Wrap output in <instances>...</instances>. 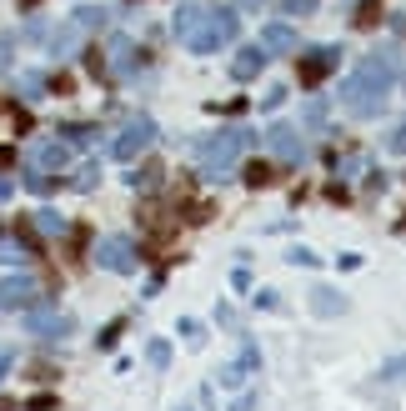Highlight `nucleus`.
<instances>
[{"label": "nucleus", "instance_id": "obj_1", "mask_svg": "<svg viewBox=\"0 0 406 411\" xmlns=\"http://www.w3.org/2000/svg\"><path fill=\"white\" fill-rule=\"evenodd\" d=\"M391 81H396V50H371L366 61H361L352 76H346V91H341L346 110H352L356 121L381 115L386 100H391Z\"/></svg>", "mask_w": 406, "mask_h": 411}, {"label": "nucleus", "instance_id": "obj_2", "mask_svg": "<svg viewBox=\"0 0 406 411\" xmlns=\"http://www.w3.org/2000/svg\"><path fill=\"white\" fill-rule=\"evenodd\" d=\"M241 21L231 11H216V6H201V0H186V6L176 11V35L186 40V50L196 55H216L226 40H236Z\"/></svg>", "mask_w": 406, "mask_h": 411}, {"label": "nucleus", "instance_id": "obj_3", "mask_svg": "<svg viewBox=\"0 0 406 411\" xmlns=\"http://www.w3.org/2000/svg\"><path fill=\"white\" fill-rule=\"evenodd\" d=\"M251 141H256V136H251V131H241V126L216 131V136H201V141H196V161H201V170H206V175H226L231 166L241 161V151H246Z\"/></svg>", "mask_w": 406, "mask_h": 411}, {"label": "nucleus", "instance_id": "obj_4", "mask_svg": "<svg viewBox=\"0 0 406 411\" xmlns=\"http://www.w3.org/2000/svg\"><path fill=\"white\" fill-rule=\"evenodd\" d=\"M151 141H156V121H146V115H136V121H126V131L115 136L110 156H115V161H131V156H141V151H146Z\"/></svg>", "mask_w": 406, "mask_h": 411}, {"label": "nucleus", "instance_id": "obj_5", "mask_svg": "<svg viewBox=\"0 0 406 411\" xmlns=\"http://www.w3.org/2000/svg\"><path fill=\"white\" fill-rule=\"evenodd\" d=\"M336 66H341V50H336V45H316V50L301 55V81H306V86H321Z\"/></svg>", "mask_w": 406, "mask_h": 411}, {"label": "nucleus", "instance_id": "obj_6", "mask_svg": "<svg viewBox=\"0 0 406 411\" xmlns=\"http://www.w3.org/2000/svg\"><path fill=\"white\" fill-rule=\"evenodd\" d=\"M266 146H271L286 166H301V161H306V141L296 136V126H271V131H266Z\"/></svg>", "mask_w": 406, "mask_h": 411}, {"label": "nucleus", "instance_id": "obj_7", "mask_svg": "<svg viewBox=\"0 0 406 411\" xmlns=\"http://www.w3.org/2000/svg\"><path fill=\"white\" fill-rule=\"evenodd\" d=\"M95 261H100L105 271H131V266H136V246H131L126 236H105V241L95 246Z\"/></svg>", "mask_w": 406, "mask_h": 411}, {"label": "nucleus", "instance_id": "obj_8", "mask_svg": "<svg viewBox=\"0 0 406 411\" xmlns=\"http://www.w3.org/2000/svg\"><path fill=\"white\" fill-rule=\"evenodd\" d=\"M261 50H266V61H271V55H291V50H301V35L286 21H276V25L261 30Z\"/></svg>", "mask_w": 406, "mask_h": 411}, {"label": "nucleus", "instance_id": "obj_9", "mask_svg": "<svg viewBox=\"0 0 406 411\" xmlns=\"http://www.w3.org/2000/svg\"><path fill=\"white\" fill-rule=\"evenodd\" d=\"M66 161H71L66 141H35V146H30V166H35L40 175H45V170H61Z\"/></svg>", "mask_w": 406, "mask_h": 411}, {"label": "nucleus", "instance_id": "obj_10", "mask_svg": "<svg viewBox=\"0 0 406 411\" xmlns=\"http://www.w3.org/2000/svg\"><path fill=\"white\" fill-rule=\"evenodd\" d=\"M261 66H266V50L261 45H246V50H236V61H231V81H256Z\"/></svg>", "mask_w": 406, "mask_h": 411}, {"label": "nucleus", "instance_id": "obj_11", "mask_svg": "<svg viewBox=\"0 0 406 411\" xmlns=\"http://www.w3.org/2000/svg\"><path fill=\"white\" fill-rule=\"evenodd\" d=\"M136 55H141V50H136V45H131L126 35H115V40H110V71H115V76L136 71Z\"/></svg>", "mask_w": 406, "mask_h": 411}, {"label": "nucleus", "instance_id": "obj_12", "mask_svg": "<svg viewBox=\"0 0 406 411\" xmlns=\"http://www.w3.org/2000/svg\"><path fill=\"white\" fill-rule=\"evenodd\" d=\"M271 181H276V170H271L266 161H251V166H246V186H251V191H261V186H271Z\"/></svg>", "mask_w": 406, "mask_h": 411}, {"label": "nucleus", "instance_id": "obj_13", "mask_svg": "<svg viewBox=\"0 0 406 411\" xmlns=\"http://www.w3.org/2000/svg\"><path fill=\"white\" fill-rule=\"evenodd\" d=\"M30 331H40V336H61V331H71V321H66V316H30Z\"/></svg>", "mask_w": 406, "mask_h": 411}, {"label": "nucleus", "instance_id": "obj_14", "mask_svg": "<svg viewBox=\"0 0 406 411\" xmlns=\"http://www.w3.org/2000/svg\"><path fill=\"white\" fill-rule=\"evenodd\" d=\"M30 296H35L30 281H6V301H11V306H25Z\"/></svg>", "mask_w": 406, "mask_h": 411}, {"label": "nucleus", "instance_id": "obj_15", "mask_svg": "<svg viewBox=\"0 0 406 411\" xmlns=\"http://www.w3.org/2000/svg\"><path fill=\"white\" fill-rule=\"evenodd\" d=\"M76 25L95 30V25H105V11H100V6H81V11H76Z\"/></svg>", "mask_w": 406, "mask_h": 411}, {"label": "nucleus", "instance_id": "obj_16", "mask_svg": "<svg viewBox=\"0 0 406 411\" xmlns=\"http://www.w3.org/2000/svg\"><path fill=\"white\" fill-rule=\"evenodd\" d=\"M131 186H146V191H156V186H161V170H156V166L136 170V175H131Z\"/></svg>", "mask_w": 406, "mask_h": 411}, {"label": "nucleus", "instance_id": "obj_17", "mask_svg": "<svg viewBox=\"0 0 406 411\" xmlns=\"http://www.w3.org/2000/svg\"><path fill=\"white\" fill-rule=\"evenodd\" d=\"M35 226H40V231H50V236H55V231H66V221L55 216V211H35Z\"/></svg>", "mask_w": 406, "mask_h": 411}, {"label": "nucleus", "instance_id": "obj_18", "mask_svg": "<svg viewBox=\"0 0 406 411\" xmlns=\"http://www.w3.org/2000/svg\"><path fill=\"white\" fill-rule=\"evenodd\" d=\"M71 186H76V191H91V186H95V166H81V170L71 175Z\"/></svg>", "mask_w": 406, "mask_h": 411}, {"label": "nucleus", "instance_id": "obj_19", "mask_svg": "<svg viewBox=\"0 0 406 411\" xmlns=\"http://www.w3.org/2000/svg\"><path fill=\"white\" fill-rule=\"evenodd\" d=\"M281 11H286V16H311L316 0H281Z\"/></svg>", "mask_w": 406, "mask_h": 411}, {"label": "nucleus", "instance_id": "obj_20", "mask_svg": "<svg viewBox=\"0 0 406 411\" xmlns=\"http://www.w3.org/2000/svg\"><path fill=\"white\" fill-rule=\"evenodd\" d=\"M386 151H391V156H406V121H401V126L391 131V141H386Z\"/></svg>", "mask_w": 406, "mask_h": 411}, {"label": "nucleus", "instance_id": "obj_21", "mask_svg": "<svg viewBox=\"0 0 406 411\" xmlns=\"http://www.w3.org/2000/svg\"><path fill=\"white\" fill-rule=\"evenodd\" d=\"M25 186H30V191H40V196H45V191H50V186H55V181H50V175H40V170H25Z\"/></svg>", "mask_w": 406, "mask_h": 411}, {"label": "nucleus", "instance_id": "obj_22", "mask_svg": "<svg viewBox=\"0 0 406 411\" xmlns=\"http://www.w3.org/2000/svg\"><path fill=\"white\" fill-rule=\"evenodd\" d=\"M0 256H6V261H25L30 251H25L21 241H0Z\"/></svg>", "mask_w": 406, "mask_h": 411}, {"label": "nucleus", "instance_id": "obj_23", "mask_svg": "<svg viewBox=\"0 0 406 411\" xmlns=\"http://www.w3.org/2000/svg\"><path fill=\"white\" fill-rule=\"evenodd\" d=\"M61 136H66V141H76V146H81V141H91V136H95V131H91V126H61Z\"/></svg>", "mask_w": 406, "mask_h": 411}, {"label": "nucleus", "instance_id": "obj_24", "mask_svg": "<svg viewBox=\"0 0 406 411\" xmlns=\"http://www.w3.org/2000/svg\"><path fill=\"white\" fill-rule=\"evenodd\" d=\"M11 50H16V40L0 35V71H11Z\"/></svg>", "mask_w": 406, "mask_h": 411}, {"label": "nucleus", "instance_id": "obj_25", "mask_svg": "<svg viewBox=\"0 0 406 411\" xmlns=\"http://www.w3.org/2000/svg\"><path fill=\"white\" fill-rule=\"evenodd\" d=\"M306 121H311V126H321V121H326V105H321V100H311V105H306Z\"/></svg>", "mask_w": 406, "mask_h": 411}, {"label": "nucleus", "instance_id": "obj_26", "mask_svg": "<svg viewBox=\"0 0 406 411\" xmlns=\"http://www.w3.org/2000/svg\"><path fill=\"white\" fill-rule=\"evenodd\" d=\"M166 357H170V346H166V341H156V346H151V361H156V366H166Z\"/></svg>", "mask_w": 406, "mask_h": 411}, {"label": "nucleus", "instance_id": "obj_27", "mask_svg": "<svg viewBox=\"0 0 406 411\" xmlns=\"http://www.w3.org/2000/svg\"><path fill=\"white\" fill-rule=\"evenodd\" d=\"M386 376H396V381H406V361H391V366H386Z\"/></svg>", "mask_w": 406, "mask_h": 411}, {"label": "nucleus", "instance_id": "obj_28", "mask_svg": "<svg viewBox=\"0 0 406 411\" xmlns=\"http://www.w3.org/2000/svg\"><path fill=\"white\" fill-rule=\"evenodd\" d=\"M0 201H11V181H0Z\"/></svg>", "mask_w": 406, "mask_h": 411}, {"label": "nucleus", "instance_id": "obj_29", "mask_svg": "<svg viewBox=\"0 0 406 411\" xmlns=\"http://www.w3.org/2000/svg\"><path fill=\"white\" fill-rule=\"evenodd\" d=\"M6 366H11V357H6V351H0V376H6Z\"/></svg>", "mask_w": 406, "mask_h": 411}, {"label": "nucleus", "instance_id": "obj_30", "mask_svg": "<svg viewBox=\"0 0 406 411\" xmlns=\"http://www.w3.org/2000/svg\"><path fill=\"white\" fill-rule=\"evenodd\" d=\"M21 6H25V11H30V6H40V0H21Z\"/></svg>", "mask_w": 406, "mask_h": 411}, {"label": "nucleus", "instance_id": "obj_31", "mask_svg": "<svg viewBox=\"0 0 406 411\" xmlns=\"http://www.w3.org/2000/svg\"><path fill=\"white\" fill-rule=\"evenodd\" d=\"M396 25H401V30H406V16H401V21H396Z\"/></svg>", "mask_w": 406, "mask_h": 411}]
</instances>
